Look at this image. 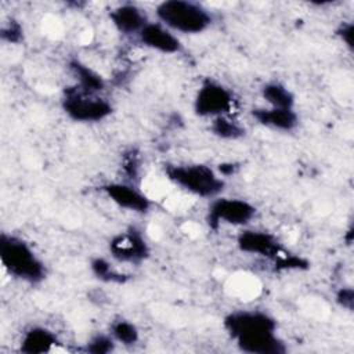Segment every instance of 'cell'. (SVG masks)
<instances>
[{
  "label": "cell",
  "instance_id": "obj_1",
  "mask_svg": "<svg viewBox=\"0 0 354 354\" xmlns=\"http://www.w3.org/2000/svg\"><path fill=\"white\" fill-rule=\"evenodd\" d=\"M224 328L239 350L249 354H283L286 347L277 336V321L263 311H235L224 318Z\"/></svg>",
  "mask_w": 354,
  "mask_h": 354
},
{
  "label": "cell",
  "instance_id": "obj_2",
  "mask_svg": "<svg viewBox=\"0 0 354 354\" xmlns=\"http://www.w3.org/2000/svg\"><path fill=\"white\" fill-rule=\"evenodd\" d=\"M0 260L3 267L18 279L37 283L46 277L44 264L21 238L1 234Z\"/></svg>",
  "mask_w": 354,
  "mask_h": 354
},
{
  "label": "cell",
  "instance_id": "obj_3",
  "mask_svg": "<svg viewBox=\"0 0 354 354\" xmlns=\"http://www.w3.org/2000/svg\"><path fill=\"white\" fill-rule=\"evenodd\" d=\"M165 174L180 188L202 196L212 198L224 188V181L206 165H165Z\"/></svg>",
  "mask_w": 354,
  "mask_h": 354
},
{
  "label": "cell",
  "instance_id": "obj_4",
  "mask_svg": "<svg viewBox=\"0 0 354 354\" xmlns=\"http://www.w3.org/2000/svg\"><path fill=\"white\" fill-rule=\"evenodd\" d=\"M158 18L181 33H201L212 24L210 14L199 4L185 0H167L156 7Z\"/></svg>",
  "mask_w": 354,
  "mask_h": 354
},
{
  "label": "cell",
  "instance_id": "obj_5",
  "mask_svg": "<svg viewBox=\"0 0 354 354\" xmlns=\"http://www.w3.org/2000/svg\"><path fill=\"white\" fill-rule=\"evenodd\" d=\"M62 108L75 122H100L112 113V105L106 100L84 94L76 87L65 90Z\"/></svg>",
  "mask_w": 354,
  "mask_h": 354
},
{
  "label": "cell",
  "instance_id": "obj_6",
  "mask_svg": "<svg viewBox=\"0 0 354 354\" xmlns=\"http://www.w3.org/2000/svg\"><path fill=\"white\" fill-rule=\"evenodd\" d=\"M234 105L232 94L228 88L214 80H205L194 101L195 113L199 116H221L231 111Z\"/></svg>",
  "mask_w": 354,
  "mask_h": 354
},
{
  "label": "cell",
  "instance_id": "obj_7",
  "mask_svg": "<svg viewBox=\"0 0 354 354\" xmlns=\"http://www.w3.org/2000/svg\"><path fill=\"white\" fill-rule=\"evenodd\" d=\"M256 214V207L243 199L236 198H220L216 199L207 213V224L212 228H217L220 223L232 225H245Z\"/></svg>",
  "mask_w": 354,
  "mask_h": 354
},
{
  "label": "cell",
  "instance_id": "obj_8",
  "mask_svg": "<svg viewBox=\"0 0 354 354\" xmlns=\"http://www.w3.org/2000/svg\"><path fill=\"white\" fill-rule=\"evenodd\" d=\"M109 250L116 260L123 263H140L149 256V248L136 227L113 236L109 242Z\"/></svg>",
  "mask_w": 354,
  "mask_h": 354
},
{
  "label": "cell",
  "instance_id": "obj_9",
  "mask_svg": "<svg viewBox=\"0 0 354 354\" xmlns=\"http://www.w3.org/2000/svg\"><path fill=\"white\" fill-rule=\"evenodd\" d=\"M238 248L245 253L260 254L274 260L286 254L277 238L264 231L246 230L241 232L238 236Z\"/></svg>",
  "mask_w": 354,
  "mask_h": 354
},
{
  "label": "cell",
  "instance_id": "obj_10",
  "mask_svg": "<svg viewBox=\"0 0 354 354\" xmlns=\"http://www.w3.org/2000/svg\"><path fill=\"white\" fill-rule=\"evenodd\" d=\"M102 192L119 207L136 213H147L151 207L149 199L137 188L124 183H109L101 187Z\"/></svg>",
  "mask_w": 354,
  "mask_h": 354
},
{
  "label": "cell",
  "instance_id": "obj_11",
  "mask_svg": "<svg viewBox=\"0 0 354 354\" xmlns=\"http://www.w3.org/2000/svg\"><path fill=\"white\" fill-rule=\"evenodd\" d=\"M138 37L144 46L165 54H173L181 48L180 40L160 24L148 22L138 33Z\"/></svg>",
  "mask_w": 354,
  "mask_h": 354
},
{
  "label": "cell",
  "instance_id": "obj_12",
  "mask_svg": "<svg viewBox=\"0 0 354 354\" xmlns=\"http://www.w3.org/2000/svg\"><path fill=\"white\" fill-rule=\"evenodd\" d=\"M109 18L113 26L123 35L140 33L148 24L145 14L134 4H122L111 11Z\"/></svg>",
  "mask_w": 354,
  "mask_h": 354
},
{
  "label": "cell",
  "instance_id": "obj_13",
  "mask_svg": "<svg viewBox=\"0 0 354 354\" xmlns=\"http://www.w3.org/2000/svg\"><path fill=\"white\" fill-rule=\"evenodd\" d=\"M253 118L263 126L290 131L297 126V115L293 109H282V108H257L252 112Z\"/></svg>",
  "mask_w": 354,
  "mask_h": 354
},
{
  "label": "cell",
  "instance_id": "obj_14",
  "mask_svg": "<svg viewBox=\"0 0 354 354\" xmlns=\"http://www.w3.org/2000/svg\"><path fill=\"white\" fill-rule=\"evenodd\" d=\"M69 69L75 75L77 84L75 86L79 91L90 95H95L97 93L102 91L105 87V80L100 73L93 71L90 66L83 64L79 59L69 61Z\"/></svg>",
  "mask_w": 354,
  "mask_h": 354
},
{
  "label": "cell",
  "instance_id": "obj_15",
  "mask_svg": "<svg viewBox=\"0 0 354 354\" xmlns=\"http://www.w3.org/2000/svg\"><path fill=\"white\" fill-rule=\"evenodd\" d=\"M58 343L57 336L47 328L33 326L21 340V351L25 354H43Z\"/></svg>",
  "mask_w": 354,
  "mask_h": 354
},
{
  "label": "cell",
  "instance_id": "obj_16",
  "mask_svg": "<svg viewBox=\"0 0 354 354\" xmlns=\"http://www.w3.org/2000/svg\"><path fill=\"white\" fill-rule=\"evenodd\" d=\"M263 98L271 105V108L293 109L295 95L293 93L279 82H270L261 88Z\"/></svg>",
  "mask_w": 354,
  "mask_h": 354
},
{
  "label": "cell",
  "instance_id": "obj_17",
  "mask_svg": "<svg viewBox=\"0 0 354 354\" xmlns=\"http://www.w3.org/2000/svg\"><path fill=\"white\" fill-rule=\"evenodd\" d=\"M212 131L217 137H221L225 140H236L245 134V129L241 124H238L235 120L224 115L214 118L212 123Z\"/></svg>",
  "mask_w": 354,
  "mask_h": 354
},
{
  "label": "cell",
  "instance_id": "obj_18",
  "mask_svg": "<svg viewBox=\"0 0 354 354\" xmlns=\"http://www.w3.org/2000/svg\"><path fill=\"white\" fill-rule=\"evenodd\" d=\"M111 335L116 342H119L124 346H131V344L137 343L138 337H140L138 329L136 328V325L126 319L115 321L111 326Z\"/></svg>",
  "mask_w": 354,
  "mask_h": 354
},
{
  "label": "cell",
  "instance_id": "obj_19",
  "mask_svg": "<svg viewBox=\"0 0 354 354\" xmlns=\"http://www.w3.org/2000/svg\"><path fill=\"white\" fill-rule=\"evenodd\" d=\"M91 270L95 274L97 278L105 281V282H118V283H123L126 281V275L119 274L118 271H115L111 264L104 260V259H94L91 261Z\"/></svg>",
  "mask_w": 354,
  "mask_h": 354
},
{
  "label": "cell",
  "instance_id": "obj_20",
  "mask_svg": "<svg viewBox=\"0 0 354 354\" xmlns=\"http://www.w3.org/2000/svg\"><path fill=\"white\" fill-rule=\"evenodd\" d=\"M113 347H115V339L112 336L97 335L87 342L84 350L93 354H106L112 351Z\"/></svg>",
  "mask_w": 354,
  "mask_h": 354
},
{
  "label": "cell",
  "instance_id": "obj_21",
  "mask_svg": "<svg viewBox=\"0 0 354 354\" xmlns=\"http://www.w3.org/2000/svg\"><path fill=\"white\" fill-rule=\"evenodd\" d=\"M1 39L10 43H18L22 39V28L18 22L12 21L1 29Z\"/></svg>",
  "mask_w": 354,
  "mask_h": 354
},
{
  "label": "cell",
  "instance_id": "obj_22",
  "mask_svg": "<svg viewBox=\"0 0 354 354\" xmlns=\"http://www.w3.org/2000/svg\"><path fill=\"white\" fill-rule=\"evenodd\" d=\"M336 300L342 307H344L347 310H353V301H354L353 289L351 288H342L336 295Z\"/></svg>",
  "mask_w": 354,
  "mask_h": 354
},
{
  "label": "cell",
  "instance_id": "obj_23",
  "mask_svg": "<svg viewBox=\"0 0 354 354\" xmlns=\"http://www.w3.org/2000/svg\"><path fill=\"white\" fill-rule=\"evenodd\" d=\"M353 24L347 22V24H342L339 26V29L336 30L337 36L342 39V41L348 47L353 48Z\"/></svg>",
  "mask_w": 354,
  "mask_h": 354
},
{
  "label": "cell",
  "instance_id": "obj_24",
  "mask_svg": "<svg viewBox=\"0 0 354 354\" xmlns=\"http://www.w3.org/2000/svg\"><path fill=\"white\" fill-rule=\"evenodd\" d=\"M137 160H136V156L134 155H130L127 158V160L124 162V169H126V173L130 176V177H134L137 174Z\"/></svg>",
  "mask_w": 354,
  "mask_h": 354
},
{
  "label": "cell",
  "instance_id": "obj_25",
  "mask_svg": "<svg viewBox=\"0 0 354 354\" xmlns=\"http://www.w3.org/2000/svg\"><path fill=\"white\" fill-rule=\"evenodd\" d=\"M220 171L224 174V176H230V174H232L234 171H235V169H236V166L234 165V163H223V165H220Z\"/></svg>",
  "mask_w": 354,
  "mask_h": 354
}]
</instances>
